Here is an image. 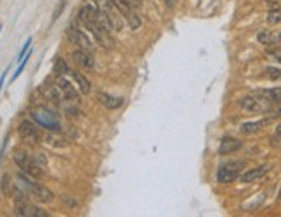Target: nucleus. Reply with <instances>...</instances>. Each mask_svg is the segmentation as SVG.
Segmentation results:
<instances>
[{
    "mask_svg": "<svg viewBox=\"0 0 281 217\" xmlns=\"http://www.w3.org/2000/svg\"><path fill=\"white\" fill-rule=\"evenodd\" d=\"M18 181H19V185L28 192V195L33 196L37 202L48 203V202H52V198H54V195H52L50 190L45 188V186H42L40 183L35 181V177L28 176V174L22 173V171L21 173H18Z\"/></svg>",
    "mask_w": 281,
    "mask_h": 217,
    "instance_id": "nucleus-1",
    "label": "nucleus"
},
{
    "mask_svg": "<svg viewBox=\"0 0 281 217\" xmlns=\"http://www.w3.org/2000/svg\"><path fill=\"white\" fill-rule=\"evenodd\" d=\"M12 159H14L16 166H18L22 173L28 174V176L35 177V179L43 176V167H42L33 157H29L26 152H22V150H16Z\"/></svg>",
    "mask_w": 281,
    "mask_h": 217,
    "instance_id": "nucleus-2",
    "label": "nucleus"
},
{
    "mask_svg": "<svg viewBox=\"0 0 281 217\" xmlns=\"http://www.w3.org/2000/svg\"><path fill=\"white\" fill-rule=\"evenodd\" d=\"M238 104H240V107L243 108V110H247V112H257V114L267 112L271 108V105H273L266 97H262L259 91L254 95H247V97L240 98Z\"/></svg>",
    "mask_w": 281,
    "mask_h": 217,
    "instance_id": "nucleus-3",
    "label": "nucleus"
},
{
    "mask_svg": "<svg viewBox=\"0 0 281 217\" xmlns=\"http://www.w3.org/2000/svg\"><path fill=\"white\" fill-rule=\"evenodd\" d=\"M31 119H33L38 126L45 128V130H50V131L61 130V123H59L57 114L52 112L50 108H45V107L35 108L33 112H31Z\"/></svg>",
    "mask_w": 281,
    "mask_h": 217,
    "instance_id": "nucleus-4",
    "label": "nucleus"
},
{
    "mask_svg": "<svg viewBox=\"0 0 281 217\" xmlns=\"http://www.w3.org/2000/svg\"><path fill=\"white\" fill-rule=\"evenodd\" d=\"M243 167H245L243 160H233V162L223 164V166L219 167V171H217V183L228 185V183L235 181Z\"/></svg>",
    "mask_w": 281,
    "mask_h": 217,
    "instance_id": "nucleus-5",
    "label": "nucleus"
},
{
    "mask_svg": "<svg viewBox=\"0 0 281 217\" xmlns=\"http://www.w3.org/2000/svg\"><path fill=\"white\" fill-rule=\"evenodd\" d=\"M83 24L86 26L88 29H90L91 35L95 36L97 42H99V43L102 45V47L110 48V47L114 45V40H112V36H110V33L100 28L99 22H97V21H83Z\"/></svg>",
    "mask_w": 281,
    "mask_h": 217,
    "instance_id": "nucleus-6",
    "label": "nucleus"
},
{
    "mask_svg": "<svg viewBox=\"0 0 281 217\" xmlns=\"http://www.w3.org/2000/svg\"><path fill=\"white\" fill-rule=\"evenodd\" d=\"M14 214L22 217H47L48 214L40 207H35L28 202V200H19L14 205Z\"/></svg>",
    "mask_w": 281,
    "mask_h": 217,
    "instance_id": "nucleus-7",
    "label": "nucleus"
},
{
    "mask_svg": "<svg viewBox=\"0 0 281 217\" xmlns=\"http://www.w3.org/2000/svg\"><path fill=\"white\" fill-rule=\"evenodd\" d=\"M66 33H67V38H69V40L73 42L74 45H78V48H83V50L91 52V54H93V45H91L90 38H88V36L85 35V33L81 31L80 28L69 26Z\"/></svg>",
    "mask_w": 281,
    "mask_h": 217,
    "instance_id": "nucleus-8",
    "label": "nucleus"
},
{
    "mask_svg": "<svg viewBox=\"0 0 281 217\" xmlns=\"http://www.w3.org/2000/svg\"><path fill=\"white\" fill-rule=\"evenodd\" d=\"M37 126L38 124H33L31 121H22L18 128L19 136H21L24 141H28V143H38L42 136H40V131H38Z\"/></svg>",
    "mask_w": 281,
    "mask_h": 217,
    "instance_id": "nucleus-9",
    "label": "nucleus"
},
{
    "mask_svg": "<svg viewBox=\"0 0 281 217\" xmlns=\"http://www.w3.org/2000/svg\"><path fill=\"white\" fill-rule=\"evenodd\" d=\"M55 85H57V88L61 90L62 97H64V100H69V102H78V91L76 88L73 87V83H71L67 78L64 76H57V80H55Z\"/></svg>",
    "mask_w": 281,
    "mask_h": 217,
    "instance_id": "nucleus-10",
    "label": "nucleus"
},
{
    "mask_svg": "<svg viewBox=\"0 0 281 217\" xmlns=\"http://www.w3.org/2000/svg\"><path fill=\"white\" fill-rule=\"evenodd\" d=\"M73 61L76 62L78 65L85 67V69H93V65H95L93 54H91V52L83 50V48H78V50L73 52Z\"/></svg>",
    "mask_w": 281,
    "mask_h": 217,
    "instance_id": "nucleus-11",
    "label": "nucleus"
},
{
    "mask_svg": "<svg viewBox=\"0 0 281 217\" xmlns=\"http://www.w3.org/2000/svg\"><path fill=\"white\" fill-rule=\"evenodd\" d=\"M40 91L43 93V97L47 98V100H50V102H54V104H61L62 102V93H61V90L57 88V85L55 83H43L42 85V88H40Z\"/></svg>",
    "mask_w": 281,
    "mask_h": 217,
    "instance_id": "nucleus-12",
    "label": "nucleus"
},
{
    "mask_svg": "<svg viewBox=\"0 0 281 217\" xmlns=\"http://www.w3.org/2000/svg\"><path fill=\"white\" fill-rule=\"evenodd\" d=\"M241 149V141L237 140V138H231V136H226L221 140V145H219V153L221 155H228V153H233L237 150Z\"/></svg>",
    "mask_w": 281,
    "mask_h": 217,
    "instance_id": "nucleus-13",
    "label": "nucleus"
},
{
    "mask_svg": "<svg viewBox=\"0 0 281 217\" xmlns=\"http://www.w3.org/2000/svg\"><path fill=\"white\" fill-rule=\"evenodd\" d=\"M97 100H99L100 104H102L106 108H109V110H116V108H119L121 105H123V98H119V97H112V95L104 93V91L97 93Z\"/></svg>",
    "mask_w": 281,
    "mask_h": 217,
    "instance_id": "nucleus-14",
    "label": "nucleus"
},
{
    "mask_svg": "<svg viewBox=\"0 0 281 217\" xmlns=\"http://www.w3.org/2000/svg\"><path fill=\"white\" fill-rule=\"evenodd\" d=\"M267 171H269V166H259V167H254V169H248L247 173H243L240 176L241 183H252V181L259 179V177H262L264 174H267Z\"/></svg>",
    "mask_w": 281,
    "mask_h": 217,
    "instance_id": "nucleus-15",
    "label": "nucleus"
},
{
    "mask_svg": "<svg viewBox=\"0 0 281 217\" xmlns=\"http://www.w3.org/2000/svg\"><path fill=\"white\" fill-rule=\"evenodd\" d=\"M69 76L73 78L74 83L78 85V90H80L81 93H83V95H88V93H90V81H88L86 78H85L83 74H81V72L73 71V69H71V71H69Z\"/></svg>",
    "mask_w": 281,
    "mask_h": 217,
    "instance_id": "nucleus-16",
    "label": "nucleus"
},
{
    "mask_svg": "<svg viewBox=\"0 0 281 217\" xmlns=\"http://www.w3.org/2000/svg\"><path fill=\"white\" fill-rule=\"evenodd\" d=\"M271 119H264V121H252V123H243L240 126V131L243 134H254L257 133V131L260 130V128L264 126V124H267Z\"/></svg>",
    "mask_w": 281,
    "mask_h": 217,
    "instance_id": "nucleus-17",
    "label": "nucleus"
},
{
    "mask_svg": "<svg viewBox=\"0 0 281 217\" xmlns=\"http://www.w3.org/2000/svg\"><path fill=\"white\" fill-rule=\"evenodd\" d=\"M280 38H281V35H274L273 31H269V29H262V31L257 35V40H259L260 43H264V45L274 43V42L280 40Z\"/></svg>",
    "mask_w": 281,
    "mask_h": 217,
    "instance_id": "nucleus-18",
    "label": "nucleus"
},
{
    "mask_svg": "<svg viewBox=\"0 0 281 217\" xmlns=\"http://www.w3.org/2000/svg\"><path fill=\"white\" fill-rule=\"evenodd\" d=\"M0 190L5 196H12V192H14V183H12L11 176L9 174H4L2 179H0Z\"/></svg>",
    "mask_w": 281,
    "mask_h": 217,
    "instance_id": "nucleus-19",
    "label": "nucleus"
},
{
    "mask_svg": "<svg viewBox=\"0 0 281 217\" xmlns=\"http://www.w3.org/2000/svg\"><path fill=\"white\" fill-rule=\"evenodd\" d=\"M69 65H67V62L64 61V59L57 57L54 62V72L57 74V76H64V74H69Z\"/></svg>",
    "mask_w": 281,
    "mask_h": 217,
    "instance_id": "nucleus-20",
    "label": "nucleus"
},
{
    "mask_svg": "<svg viewBox=\"0 0 281 217\" xmlns=\"http://www.w3.org/2000/svg\"><path fill=\"white\" fill-rule=\"evenodd\" d=\"M262 97H266L267 100L271 102V104H274V102L281 100V88H271V90H262L259 91Z\"/></svg>",
    "mask_w": 281,
    "mask_h": 217,
    "instance_id": "nucleus-21",
    "label": "nucleus"
},
{
    "mask_svg": "<svg viewBox=\"0 0 281 217\" xmlns=\"http://www.w3.org/2000/svg\"><path fill=\"white\" fill-rule=\"evenodd\" d=\"M126 18V21H128V24H130V28L135 31V29H138L140 26H142V21H140V18H138V14H135V12H131L130 11L128 14L124 16Z\"/></svg>",
    "mask_w": 281,
    "mask_h": 217,
    "instance_id": "nucleus-22",
    "label": "nucleus"
},
{
    "mask_svg": "<svg viewBox=\"0 0 281 217\" xmlns=\"http://www.w3.org/2000/svg\"><path fill=\"white\" fill-rule=\"evenodd\" d=\"M266 114H269V117H267V119H276V117H281V100L274 102Z\"/></svg>",
    "mask_w": 281,
    "mask_h": 217,
    "instance_id": "nucleus-23",
    "label": "nucleus"
},
{
    "mask_svg": "<svg viewBox=\"0 0 281 217\" xmlns=\"http://www.w3.org/2000/svg\"><path fill=\"white\" fill-rule=\"evenodd\" d=\"M267 22H269V24H278V22H281V9H273V11H269V14H267Z\"/></svg>",
    "mask_w": 281,
    "mask_h": 217,
    "instance_id": "nucleus-24",
    "label": "nucleus"
},
{
    "mask_svg": "<svg viewBox=\"0 0 281 217\" xmlns=\"http://www.w3.org/2000/svg\"><path fill=\"white\" fill-rule=\"evenodd\" d=\"M266 76L269 78V80H280V78H281V69L267 67L266 69Z\"/></svg>",
    "mask_w": 281,
    "mask_h": 217,
    "instance_id": "nucleus-25",
    "label": "nucleus"
},
{
    "mask_svg": "<svg viewBox=\"0 0 281 217\" xmlns=\"http://www.w3.org/2000/svg\"><path fill=\"white\" fill-rule=\"evenodd\" d=\"M267 55H269L273 61L281 64V48H269V50H267Z\"/></svg>",
    "mask_w": 281,
    "mask_h": 217,
    "instance_id": "nucleus-26",
    "label": "nucleus"
},
{
    "mask_svg": "<svg viewBox=\"0 0 281 217\" xmlns=\"http://www.w3.org/2000/svg\"><path fill=\"white\" fill-rule=\"evenodd\" d=\"M31 38H28V40H26V43L22 45V48H21V52H19V55H18V61H22V59L26 57V54H28L29 52V45H31Z\"/></svg>",
    "mask_w": 281,
    "mask_h": 217,
    "instance_id": "nucleus-27",
    "label": "nucleus"
},
{
    "mask_svg": "<svg viewBox=\"0 0 281 217\" xmlns=\"http://www.w3.org/2000/svg\"><path fill=\"white\" fill-rule=\"evenodd\" d=\"M123 2H124L126 5H130V7H138L142 0H123Z\"/></svg>",
    "mask_w": 281,
    "mask_h": 217,
    "instance_id": "nucleus-28",
    "label": "nucleus"
},
{
    "mask_svg": "<svg viewBox=\"0 0 281 217\" xmlns=\"http://www.w3.org/2000/svg\"><path fill=\"white\" fill-rule=\"evenodd\" d=\"M273 145L278 147V149H281V133H276V136L273 138Z\"/></svg>",
    "mask_w": 281,
    "mask_h": 217,
    "instance_id": "nucleus-29",
    "label": "nucleus"
},
{
    "mask_svg": "<svg viewBox=\"0 0 281 217\" xmlns=\"http://www.w3.org/2000/svg\"><path fill=\"white\" fill-rule=\"evenodd\" d=\"M64 5H66V2H61V5H59V9H57V11H55V14H54V21L59 18V14H61V12H62V9H64Z\"/></svg>",
    "mask_w": 281,
    "mask_h": 217,
    "instance_id": "nucleus-30",
    "label": "nucleus"
},
{
    "mask_svg": "<svg viewBox=\"0 0 281 217\" xmlns=\"http://www.w3.org/2000/svg\"><path fill=\"white\" fill-rule=\"evenodd\" d=\"M7 72V71H5ZM5 72L2 74V78H0V90H2V87H4V80H5Z\"/></svg>",
    "mask_w": 281,
    "mask_h": 217,
    "instance_id": "nucleus-31",
    "label": "nucleus"
},
{
    "mask_svg": "<svg viewBox=\"0 0 281 217\" xmlns=\"http://www.w3.org/2000/svg\"><path fill=\"white\" fill-rule=\"evenodd\" d=\"M276 133H281V124H280V126L276 128Z\"/></svg>",
    "mask_w": 281,
    "mask_h": 217,
    "instance_id": "nucleus-32",
    "label": "nucleus"
},
{
    "mask_svg": "<svg viewBox=\"0 0 281 217\" xmlns=\"http://www.w3.org/2000/svg\"><path fill=\"white\" fill-rule=\"evenodd\" d=\"M278 198H280V200H281V190H280V193H278Z\"/></svg>",
    "mask_w": 281,
    "mask_h": 217,
    "instance_id": "nucleus-33",
    "label": "nucleus"
},
{
    "mask_svg": "<svg viewBox=\"0 0 281 217\" xmlns=\"http://www.w3.org/2000/svg\"><path fill=\"white\" fill-rule=\"evenodd\" d=\"M0 29H2V24H0Z\"/></svg>",
    "mask_w": 281,
    "mask_h": 217,
    "instance_id": "nucleus-34",
    "label": "nucleus"
}]
</instances>
